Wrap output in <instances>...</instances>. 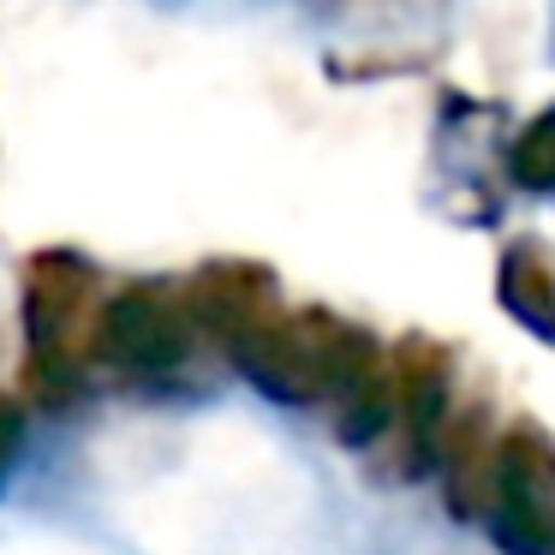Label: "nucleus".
Listing matches in <instances>:
<instances>
[{
    "label": "nucleus",
    "mask_w": 555,
    "mask_h": 555,
    "mask_svg": "<svg viewBox=\"0 0 555 555\" xmlns=\"http://www.w3.org/2000/svg\"><path fill=\"white\" fill-rule=\"evenodd\" d=\"M228 359L257 395L281 400V406H335L383 364V347L328 311L281 305L275 317H263L233 340Z\"/></svg>",
    "instance_id": "1"
},
{
    "label": "nucleus",
    "mask_w": 555,
    "mask_h": 555,
    "mask_svg": "<svg viewBox=\"0 0 555 555\" xmlns=\"http://www.w3.org/2000/svg\"><path fill=\"white\" fill-rule=\"evenodd\" d=\"M96 269L78 251H37L25 263V347H30V395L73 400L90 364L96 335Z\"/></svg>",
    "instance_id": "2"
},
{
    "label": "nucleus",
    "mask_w": 555,
    "mask_h": 555,
    "mask_svg": "<svg viewBox=\"0 0 555 555\" xmlns=\"http://www.w3.org/2000/svg\"><path fill=\"white\" fill-rule=\"evenodd\" d=\"M478 519L502 555H555V436L543 424H514L495 436Z\"/></svg>",
    "instance_id": "3"
},
{
    "label": "nucleus",
    "mask_w": 555,
    "mask_h": 555,
    "mask_svg": "<svg viewBox=\"0 0 555 555\" xmlns=\"http://www.w3.org/2000/svg\"><path fill=\"white\" fill-rule=\"evenodd\" d=\"M197 323L180 287L162 281H132L114 299H102L96 335H90V364H108L120 376H168L192 359Z\"/></svg>",
    "instance_id": "4"
},
{
    "label": "nucleus",
    "mask_w": 555,
    "mask_h": 555,
    "mask_svg": "<svg viewBox=\"0 0 555 555\" xmlns=\"http://www.w3.org/2000/svg\"><path fill=\"white\" fill-rule=\"evenodd\" d=\"M180 293H185V305H192L197 335L221 340V347H233L245 328H257L263 317L281 311L275 275H269L263 263H209V269H197Z\"/></svg>",
    "instance_id": "5"
},
{
    "label": "nucleus",
    "mask_w": 555,
    "mask_h": 555,
    "mask_svg": "<svg viewBox=\"0 0 555 555\" xmlns=\"http://www.w3.org/2000/svg\"><path fill=\"white\" fill-rule=\"evenodd\" d=\"M495 299L526 335L555 347V251L543 240H514L495 269Z\"/></svg>",
    "instance_id": "6"
},
{
    "label": "nucleus",
    "mask_w": 555,
    "mask_h": 555,
    "mask_svg": "<svg viewBox=\"0 0 555 555\" xmlns=\"http://www.w3.org/2000/svg\"><path fill=\"white\" fill-rule=\"evenodd\" d=\"M507 180L531 197H555V102L538 108L507 144Z\"/></svg>",
    "instance_id": "7"
},
{
    "label": "nucleus",
    "mask_w": 555,
    "mask_h": 555,
    "mask_svg": "<svg viewBox=\"0 0 555 555\" xmlns=\"http://www.w3.org/2000/svg\"><path fill=\"white\" fill-rule=\"evenodd\" d=\"M18 454H25V406L0 395V483L13 478Z\"/></svg>",
    "instance_id": "8"
}]
</instances>
